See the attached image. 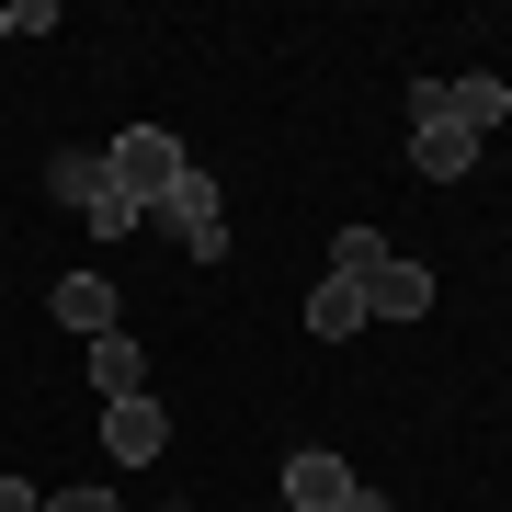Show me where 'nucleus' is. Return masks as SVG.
<instances>
[{"label":"nucleus","instance_id":"obj_11","mask_svg":"<svg viewBox=\"0 0 512 512\" xmlns=\"http://www.w3.org/2000/svg\"><path fill=\"white\" fill-rule=\"evenodd\" d=\"M376 262H387V228H376V217H353L342 239H330V274H342V285H365Z\"/></svg>","mask_w":512,"mask_h":512},{"label":"nucleus","instance_id":"obj_3","mask_svg":"<svg viewBox=\"0 0 512 512\" xmlns=\"http://www.w3.org/2000/svg\"><path fill=\"white\" fill-rule=\"evenodd\" d=\"M148 228H171V239H183V262H228V194H217V171L194 160V171L171 183V205H160Z\"/></svg>","mask_w":512,"mask_h":512},{"label":"nucleus","instance_id":"obj_10","mask_svg":"<svg viewBox=\"0 0 512 512\" xmlns=\"http://www.w3.org/2000/svg\"><path fill=\"white\" fill-rule=\"evenodd\" d=\"M92 387H103V399H148V353L126 342V330H103V342H92Z\"/></svg>","mask_w":512,"mask_h":512},{"label":"nucleus","instance_id":"obj_14","mask_svg":"<svg viewBox=\"0 0 512 512\" xmlns=\"http://www.w3.org/2000/svg\"><path fill=\"white\" fill-rule=\"evenodd\" d=\"M0 512H46V490H23V478H0Z\"/></svg>","mask_w":512,"mask_h":512},{"label":"nucleus","instance_id":"obj_13","mask_svg":"<svg viewBox=\"0 0 512 512\" xmlns=\"http://www.w3.org/2000/svg\"><path fill=\"white\" fill-rule=\"evenodd\" d=\"M46 512H126L114 490H92V478H80V490H46Z\"/></svg>","mask_w":512,"mask_h":512},{"label":"nucleus","instance_id":"obj_7","mask_svg":"<svg viewBox=\"0 0 512 512\" xmlns=\"http://www.w3.org/2000/svg\"><path fill=\"white\" fill-rule=\"evenodd\" d=\"M160 444H171V410L160 399H103V456L114 467H148Z\"/></svg>","mask_w":512,"mask_h":512},{"label":"nucleus","instance_id":"obj_6","mask_svg":"<svg viewBox=\"0 0 512 512\" xmlns=\"http://www.w3.org/2000/svg\"><path fill=\"white\" fill-rule=\"evenodd\" d=\"M365 319H433V262L387 251L376 274H365Z\"/></svg>","mask_w":512,"mask_h":512},{"label":"nucleus","instance_id":"obj_16","mask_svg":"<svg viewBox=\"0 0 512 512\" xmlns=\"http://www.w3.org/2000/svg\"><path fill=\"white\" fill-rule=\"evenodd\" d=\"M160 512H194V501H160Z\"/></svg>","mask_w":512,"mask_h":512},{"label":"nucleus","instance_id":"obj_15","mask_svg":"<svg viewBox=\"0 0 512 512\" xmlns=\"http://www.w3.org/2000/svg\"><path fill=\"white\" fill-rule=\"evenodd\" d=\"M342 512H387V490H353V501H342Z\"/></svg>","mask_w":512,"mask_h":512},{"label":"nucleus","instance_id":"obj_12","mask_svg":"<svg viewBox=\"0 0 512 512\" xmlns=\"http://www.w3.org/2000/svg\"><path fill=\"white\" fill-rule=\"evenodd\" d=\"M0 35H57V0H12V12H0Z\"/></svg>","mask_w":512,"mask_h":512},{"label":"nucleus","instance_id":"obj_8","mask_svg":"<svg viewBox=\"0 0 512 512\" xmlns=\"http://www.w3.org/2000/svg\"><path fill=\"white\" fill-rule=\"evenodd\" d=\"M410 171H421V183H467V171H478V137L433 114V126H410Z\"/></svg>","mask_w":512,"mask_h":512},{"label":"nucleus","instance_id":"obj_5","mask_svg":"<svg viewBox=\"0 0 512 512\" xmlns=\"http://www.w3.org/2000/svg\"><path fill=\"white\" fill-rule=\"evenodd\" d=\"M46 319H57V330H80V342H103V330H126V296H114L103 274H57Z\"/></svg>","mask_w":512,"mask_h":512},{"label":"nucleus","instance_id":"obj_1","mask_svg":"<svg viewBox=\"0 0 512 512\" xmlns=\"http://www.w3.org/2000/svg\"><path fill=\"white\" fill-rule=\"evenodd\" d=\"M103 171H114V194H126L137 205V217H160V205H171V183H183V137H171V126H114L103 137Z\"/></svg>","mask_w":512,"mask_h":512},{"label":"nucleus","instance_id":"obj_2","mask_svg":"<svg viewBox=\"0 0 512 512\" xmlns=\"http://www.w3.org/2000/svg\"><path fill=\"white\" fill-rule=\"evenodd\" d=\"M46 194H57V205H80V217H92V239H126V228H148L137 205L114 194L103 148H57V160H46Z\"/></svg>","mask_w":512,"mask_h":512},{"label":"nucleus","instance_id":"obj_4","mask_svg":"<svg viewBox=\"0 0 512 512\" xmlns=\"http://www.w3.org/2000/svg\"><path fill=\"white\" fill-rule=\"evenodd\" d=\"M353 490H365V478L330 456V444H296V456H285V512H342Z\"/></svg>","mask_w":512,"mask_h":512},{"label":"nucleus","instance_id":"obj_9","mask_svg":"<svg viewBox=\"0 0 512 512\" xmlns=\"http://www.w3.org/2000/svg\"><path fill=\"white\" fill-rule=\"evenodd\" d=\"M308 330H319V342H353V330H365V285L319 274V285H308Z\"/></svg>","mask_w":512,"mask_h":512}]
</instances>
